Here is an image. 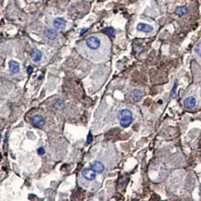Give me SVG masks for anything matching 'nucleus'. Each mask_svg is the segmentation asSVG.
<instances>
[{
  "mask_svg": "<svg viewBox=\"0 0 201 201\" xmlns=\"http://www.w3.org/2000/svg\"><path fill=\"white\" fill-rule=\"evenodd\" d=\"M120 123L122 127H128L133 122V114L129 109H122L119 113Z\"/></svg>",
  "mask_w": 201,
  "mask_h": 201,
  "instance_id": "1",
  "label": "nucleus"
},
{
  "mask_svg": "<svg viewBox=\"0 0 201 201\" xmlns=\"http://www.w3.org/2000/svg\"><path fill=\"white\" fill-rule=\"evenodd\" d=\"M85 44L86 47L91 50H97L100 47L101 42L99 38L97 36H89L85 40Z\"/></svg>",
  "mask_w": 201,
  "mask_h": 201,
  "instance_id": "2",
  "label": "nucleus"
},
{
  "mask_svg": "<svg viewBox=\"0 0 201 201\" xmlns=\"http://www.w3.org/2000/svg\"><path fill=\"white\" fill-rule=\"evenodd\" d=\"M96 172L92 168H84L82 171V176L87 181H93L96 179Z\"/></svg>",
  "mask_w": 201,
  "mask_h": 201,
  "instance_id": "3",
  "label": "nucleus"
},
{
  "mask_svg": "<svg viewBox=\"0 0 201 201\" xmlns=\"http://www.w3.org/2000/svg\"><path fill=\"white\" fill-rule=\"evenodd\" d=\"M91 167L94 171H96L97 172H103L105 171V165L102 161H99V160H95L92 162V164H91Z\"/></svg>",
  "mask_w": 201,
  "mask_h": 201,
  "instance_id": "4",
  "label": "nucleus"
},
{
  "mask_svg": "<svg viewBox=\"0 0 201 201\" xmlns=\"http://www.w3.org/2000/svg\"><path fill=\"white\" fill-rule=\"evenodd\" d=\"M31 58L34 62H39L42 58V52L37 48H33L31 51Z\"/></svg>",
  "mask_w": 201,
  "mask_h": 201,
  "instance_id": "5",
  "label": "nucleus"
},
{
  "mask_svg": "<svg viewBox=\"0 0 201 201\" xmlns=\"http://www.w3.org/2000/svg\"><path fill=\"white\" fill-rule=\"evenodd\" d=\"M196 105V100L194 97H187L184 100V106L187 108H192Z\"/></svg>",
  "mask_w": 201,
  "mask_h": 201,
  "instance_id": "6",
  "label": "nucleus"
},
{
  "mask_svg": "<svg viewBox=\"0 0 201 201\" xmlns=\"http://www.w3.org/2000/svg\"><path fill=\"white\" fill-rule=\"evenodd\" d=\"M32 122L33 124L36 127H42L45 124V120L40 115H35L32 118Z\"/></svg>",
  "mask_w": 201,
  "mask_h": 201,
  "instance_id": "7",
  "label": "nucleus"
},
{
  "mask_svg": "<svg viewBox=\"0 0 201 201\" xmlns=\"http://www.w3.org/2000/svg\"><path fill=\"white\" fill-rule=\"evenodd\" d=\"M137 31L139 32H143V33H150V32L153 31V27L149 25V24H146V23H138L137 25Z\"/></svg>",
  "mask_w": 201,
  "mask_h": 201,
  "instance_id": "8",
  "label": "nucleus"
},
{
  "mask_svg": "<svg viewBox=\"0 0 201 201\" xmlns=\"http://www.w3.org/2000/svg\"><path fill=\"white\" fill-rule=\"evenodd\" d=\"M53 25L57 29H64L66 26V20L63 18H57L53 22Z\"/></svg>",
  "mask_w": 201,
  "mask_h": 201,
  "instance_id": "9",
  "label": "nucleus"
},
{
  "mask_svg": "<svg viewBox=\"0 0 201 201\" xmlns=\"http://www.w3.org/2000/svg\"><path fill=\"white\" fill-rule=\"evenodd\" d=\"M44 34L45 35V37L48 38V39H50V40H55L56 38H57V36H58V33L55 30H53V29H47V30H45Z\"/></svg>",
  "mask_w": 201,
  "mask_h": 201,
  "instance_id": "10",
  "label": "nucleus"
},
{
  "mask_svg": "<svg viewBox=\"0 0 201 201\" xmlns=\"http://www.w3.org/2000/svg\"><path fill=\"white\" fill-rule=\"evenodd\" d=\"M9 70L12 73H17L20 70V65L19 63L15 60H11L9 62Z\"/></svg>",
  "mask_w": 201,
  "mask_h": 201,
  "instance_id": "11",
  "label": "nucleus"
},
{
  "mask_svg": "<svg viewBox=\"0 0 201 201\" xmlns=\"http://www.w3.org/2000/svg\"><path fill=\"white\" fill-rule=\"evenodd\" d=\"M132 97H133V99L135 100V101H139L142 99V97H143V93L141 92L140 90H133V94H132Z\"/></svg>",
  "mask_w": 201,
  "mask_h": 201,
  "instance_id": "12",
  "label": "nucleus"
},
{
  "mask_svg": "<svg viewBox=\"0 0 201 201\" xmlns=\"http://www.w3.org/2000/svg\"><path fill=\"white\" fill-rule=\"evenodd\" d=\"M187 12H188V9L186 8V7H178V8L175 9V13L177 14L178 16H184Z\"/></svg>",
  "mask_w": 201,
  "mask_h": 201,
  "instance_id": "13",
  "label": "nucleus"
},
{
  "mask_svg": "<svg viewBox=\"0 0 201 201\" xmlns=\"http://www.w3.org/2000/svg\"><path fill=\"white\" fill-rule=\"evenodd\" d=\"M103 32L104 34H107L108 35H113L114 33H115V31L113 28H111V27H108V28H105V29H103Z\"/></svg>",
  "mask_w": 201,
  "mask_h": 201,
  "instance_id": "14",
  "label": "nucleus"
},
{
  "mask_svg": "<svg viewBox=\"0 0 201 201\" xmlns=\"http://www.w3.org/2000/svg\"><path fill=\"white\" fill-rule=\"evenodd\" d=\"M195 51H196V54L199 56V57H201V42L196 45V47H195Z\"/></svg>",
  "mask_w": 201,
  "mask_h": 201,
  "instance_id": "15",
  "label": "nucleus"
},
{
  "mask_svg": "<svg viewBox=\"0 0 201 201\" xmlns=\"http://www.w3.org/2000/svg\"><path fill=\"white\" fill-rule=\"evenodd\" d=\"M38 152H39L40 155H43L45 153V149L44 148H39V149H38Z\"/></svg>",
  "mask_w": 201,
  "mask_h": 201,
  "instance_id": "16",
  "label": "nucleus"
},
{
  "mask_svg": "<svg viewBox=\"0 0 201 201\" xmlns=\"http://www.w3.org/2000/svg\"><path fill=\"white\" fill-rule=\"evenodd\" d=\"M175 88H176V85L173 87V89H172V93H171V97H174V94H175Z\"/></svg>",
  "mask_w": 201,
  "mask_h": 201,
  "instance_id": "17",
  "label": "nucleus"
},
{
  "mask_svg": "<svg viewBox=\"0 0 201 201\" xmlns=\"http://www.w3.org/2000/svg\"><path fill=\"white\" fill-rule=\"evenodd\" d=\"M32 72H33V68H32L31 66H29V67H28V72L32 73Z\"/></svg>",
  "mask_w": 201,
  "mask_h": 201,
  "instance_id": "18",
  "label": "nucleus"
},
{
  "mask_svg": "<svg viewBox=\"0 0 201 201\" xmlns=\"http://www.w3.org/2000/svg\"><path fill=\"white\" fill-rule=\"evenodd\" d=\"M91 142V136L89 135V138H88V143H90Z\"/></svg>",
  "mask_w": 201,
  "mask_h": 201,
  "instance_id": "19",
  "label": "nucleus"
}]
</instances>
